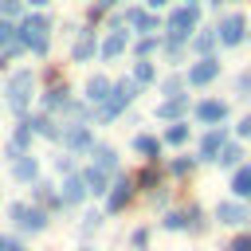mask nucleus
<instances>
[{
    "instance_id": "nucleus-1",
    "label": "nucleus",
    "mask_w": 251,
    "mask_h": 251,
    "mask_svg": "<svg viewBox=\"0 0 251 251\" xmlns=\"http://www.w3.org/2000/svg\"><path fill=\"white\" fill-rule=\"evenodd\" d=\"M129 102H133V78H126V82H118V86L110 90V98L98 106V118H102V122H110V118H118Z\"/></svg>"
},
{
    "instance_id": "nucleus-2",
    "label": "nucleus",
    "mask_w": 251,
    "mask_h": 251,
    "mask_svg": "<svg viewBox=\"0 0 251 251\" xmlns=\"http://www.w3.org/2000/svg\"><path fill=\"white\" fill-rule=\"evenodd\" d=\"M47 20L43 16H27L24 24H20V43L24 47H31V51H47Z\"/></svg>"
},
{
    "instance_id": "nucleus-3",
    "label": "nucleus",
    "mask_w": 251,
    "mask_h": 251,
    "mask_svg": "<svg viewBox=\"0 0 251 251\" xmlns=\"http://www.w3.org/2000/svg\"><path fill=\"white\" fill-rule=\"evenodd\" d=\"M31 71H20L12 82H8V102H12V110L20 114V110H27V98H31Z\"/></svg>"
},
{
    "instance_id": "nucleus-4",
    "label": "nucleus",
    "mask_w": 251,
    "mask_h": 251,
    "mask_svg": "<svg viewBox=\"0 0 251 251\" xmlns=\"http://www.w3.org/2000/svg\"><path fill=\"white\" fill-rule=\"evenodd\" d=\"M196 27V4H188V8H176L173 16H169V31H173V43H180L188 31ZM169 43V47H173Z\"/></svg>"
},
{
    "instance_id": "nucleus-5",
    "label": "nucleus",
    "mask_w": 251,
    "mask_h": 251,
    "mask_svg": "<svg viewBox=\"0 0 251 251\" xmlns=\"http://www.w3.org/2000/svg\"><path fill=\"white\" fill-rule=\"evenodd\" d=\"M12 220H16L20 231H43V224H47V216L27 208V204H12Z\"/></svg>"
},
{
    "instance_id": "nucleus-6",
    "label": "nucleus",
    "mask_w": 251,
    "mask_h": 251,
    "mask_svg": "<svg viewBox=\"0 0 251 251\" xmlns=\"http://www.w3.org/2000/svg\"><path fill=\"white\" fill-rule=\"evenodd\" d=\"M216 75H220V63H216L212 55H204V63H196V67L188 71V82H192V86H204V82H212Z\"/></svg>"
},
{
    "instance_id": "nucleus-7",
    "label": "nucleus",
    "mask_w": 251,
    "mask_h": 251,
    "mask_svg": "<svg viewBox=\"0 0 251 251\" xmlns=\"http://www.w3.org/2000/svg\"><path fill=\"white\" fill-rule=\"evenodd\" d=\"M243 31H247V24H243V16L235 12V16H227L224 24H220V39L224 43H239L243 39Z\"/></svg>"
},
{
    "instance_id": "nucleus-8",
    "label": "nucleus",
    "mask_w": 251,
    "mask_h": 251,
    "mask_svg": "<svg viewBox=\"0 0 251 251\" xmlns=\"http://www.w3.org/2000/svg\"><path fill=\"white\" fill-rule=\"evenodd\" d=\"M35 173H39L35 157H27V153L12 157V176H16V180H35Z\"/></svg>"
},
{
    "instance_id": "nucleus-9",
    "label": "nucleus",
    "mask_w": 251,
    "mask_h": 251,
    "mask_svg": "<svg viewBox=\"0 0 251 251\" xmlns=\"http://www.w3.org/2000/svg\"><path fill=\"white\" fill-rule=\"evenodd\" d=\"M129 196H133V180H118L114 192H110V200H106V208H110V212H122V208L129 204Z\"/></svg>"
},
{
    "instance_id": "nucleus-10",
    "label": "nucleus",
    "mask_w": 251,
    "mask_h": 251,
    "mask_svg": "<svg viewBox=\"0 0 251 251\" xmlns=\"http://www.w3.org/2000/svg\"><path fill=\"white\" fill-rule=\"evenodd\" d=\"M90 55H94V31H90V27H82V31H78V39H75V59H78V63H86Z\"/></svg>"
},
{
    "instance_id": "nucleus-11",
    "label": "nucleus",
    "mask_w": 251,
    "mask_h": 251,
    "mask_svg": "<svg viewBox=\"0 0 251 251\" xmlns=\"http://www.w3.org/2000/svg\"><path fill=\"white\" fill-rule=\"evenodd\" d=\"M86 98H90V102H98V106H102V102H106V98H110V78H102V75H94V78H90V82H86Z\"/></svg>"
},
{
    "instance_id": "nucleus-12",
    "label": "nucleus",
    "mask_w": 251,
    "mask_h": 251,
    "mask_svg": "<svg viewBox=\"0 0 251 251\" xmlns=\"http://www.w3.org/2000/svg\"><path fill=\"white\" fill-rule=\"evenodd\" d=\"M196 118H200V122H224V118H227V106H224V102H200V106H196Z\"/></svg>"
},
{
    "instance_id": "nucleus-13",
    "label": "nucleus",
    "mask_w": 251,
    "mask_h": 251,
    "mask_svg": "<svg viewBox=\"0 0 251 251\" xmlns=\"http://www.w3.org/2000/svg\"><path fill=\"white\" fill-rule=\"evenodd\" d=\"M224 145H227V141H224V129H212V133L200 141V157H216V153H224Z\"/></svg>"
},
{
    "instance_id": "nucleus-14",
    "label": "nucleus",
    "mask_w": 251,
    "mask_h": 251,
    "mask_svg": "<svg viewBox=\"0 0 251 251\" xmlns=\"http://www.w3.org/2000/svg\"><path fill=\"white\" fill-rule=\"evenodd\" d=\"M216 216H220L224 224H243V220H247V208H243V204H231V200H227V204H220V208H216Z\"/></svg>"
},
{
    "instance_id": "nucleus-15",
    "label": "nucleus",
    "mask_w": 251,
    "mask_h": 251,
    "mask_svg": "<svg viewBox=\"0 0 251 251\" xmlns=\"http://www.w3.org/2000/svg\"><path fill=\"white\" fill-rule=\"evenodd\" d=\"M122 47H126V31H118V27H114V31L106 35V43H102V55H106V59H114V55H122Z\"/></svg>"
},
{
    "instance_id": "nucleus-16",
    "label": "nucleus",
    "mask_w": 251,
    "mask_h": 251,
    "mask_svg": "<svg viewBox=\"0 0 251 251\" xmlns=\"http://www.w3.org/2000/svg\"><path fill=\"white\" fill-rule=\"evenodd\" d=\"M129 24H133L137 31H157V20H153L149 12H141V8H133V12H129Z\"/></svg>"
},
{
    "instance_id": "nucleus-17",
    "label": "nucleus",
    "mask_w": 251,
    "mask_h": 251,
    "mask_svg": "<svg viewBox=\"0 0 251 251\" xmlns=\"http://www.w3.org/2000/svg\"><path fill=\"white\" fill-rule=\"evenodd\" d=\"M43 106H47V110H59V106H71V98H67L63 86H51V90L43 94Z\"/></svg>"
},
{
    "instance_id": "nucleus-18",
    "label": "nucleus",
    "mask_w": 251,
    "mask_h": 251,
    "mask_svg": "<svg viewBox=\"0 0 251 251\" xmlns=\"http://www.w3.org/2000/svg\"><path fill=\"white\" fill-rule=\"evenodd\" d=\"M188 110V102H184V94H176V98H169V102H161V118H180Z\"/></svg>"
},
{
    "instance_id": "nucleus-19",
    "label": "nucleus",
    "mask_w": 251,
    "mask_h": 251,
    "mask_svg": "<svg viewBox=\"0 0 251 251\" xmlns=\"http://www.w3.org/2000/svg\"><path fill=\"white\" fill-rule=\"evenodd\" d=\"M63 141H67L71 149H82V145H90V133H86L82 126H75V129H63Z\"/></svg>"
},
{
    "instance_id": "nucleus-20",
    "label": "nucleus",
    "mask_w": 251,
    "mask_h": 251,
    "mask_svg": "<svg viewBox=\"0 0 251 251\" xmlns=\"http://www.w3.org/2000/svg\"><path fill=\"white\" fill-rule=\"evenodd\" d=\"M231 188H235V196H251V165H243V169L235 173Z\"/></svg>"
},
{
    "instance_id": "nucleus-21",
    "label": "nucleus",
    "mask_w": 251,
    "mask_h": 251,
    "mask_svg": "<svg viewBox=\"0 0 251 251\" xmlns=\"http://www.w3.org/2000/svg\"><path fill=\"white\" fill-rule=\"evenodd\" d=\"M86 192H90V188H86V176H78V173H75V176L67 180V200H82Z\"/></svg>"
},
{
    "instance_id": "nucleus-22",
    "label": "nucleus",
    "mask_w": 251,
    "mask_h": 251,
    "mask_svg": "<svg viewBox=\"0 0 251 251\" xmlns=\"http://www.w3.org/2000/svg\"><path fill=\"white\" fill-rule=\"evenodd\" d=\"M133 149H137V153H145V157H157V141H153V137H145V133H137V137H133Z\"/></svg>"
},
{
    "instance_id": "nucleus-23",
    "label": "nucleus",
    "mask_w": 251,
    "mask_h": 251,
    "mask_svg": "<svg viewBox=\"0 0 251 251\" xmlns=\"http://www.w3.org/2000/svg\"><path fill=\"white\" fill-rule=\"evenodd\" d=\"M94 153H98V165H94V169H102V173H106V169H114V165H118V153H114V149H106V145H102V149H94Z\"/></svg>"
},
{
    "instance_id": "nucleus-24",
    "label": "nucleus",
    "mask_w": 251,
    "mask_h": 251,
    "mask_svg": "<svg viewBox=\"0 0 251 251\" xmlns=\"http://www.w3.org/2000/svg\"><path fill=\"white\" fill-rule=\"evenodd\" d=\"M82 176H86L90 192H106V173H102V169H90V173H82Z\"/></svg>"
},
{
    "instance_id": "nucleus-25",
    "label": "nucleus",
    "mask_w": 251,
    "mask_h": 251,
    "mask_svg": "<svg viewBox=\"0 0 251 251\" xmlns=\"http://www.w3.org/2000/svg\"><path fill=\"white\" fill-rule=\"evenodd\" d=\"M0 47H20V35L12 31L8 20H0Z\"/></svg>"
},
{
    "instance_id": "nucleus-26",
    "label": "nucleus",
    "mask_w": 251,
    "mask_h": 251,
    "mask_svg": "<svg viewBox=\"0 0 251 251\" xmlns=\"http://www.w3.org/2000/svg\"><path fill=\"white\" fill-rule=\"evenodd\" d=\"M192 216H196V212H169V216H165V227H188Z\"/></svg>"
},
{
    "instance_id": "nucleus-27",
    "label": "nucleus",
    "mask_w": 251,
    "mask_h": 251,
    "mask_svg": "<svg viewBox=\"0 0 251 251\" xmlns=\"http://www.w3.org/2000/svg\"><path fill=\"white\" fill-rule=\"evenodd\" d=\"M133 82H153V67L137 59V67H133Z\"/></svg>"
},
{
    "instance_id": "nucleus-28",
    "label": "nucleus",
    "mask_w": 251,
    "mask_h": 251,
    "mask_svg": "<svg viewBox=\"0 0 251 251\" xmlns=\"http://www.w3.org/2000/svg\"><path fill=\"white\" fill-rule=\"evenodd\" d=\"M239 157H243V153H239V145H224V153H220L216 161H220V165H235Z\"/></svg>"
},
{
    "instance_id": "nucleus-29",
    "label": "nucleus",
    "mask_w": 251,
    "mask_h": 251,
    "mask_svg": "<svg viewBox=\"0 0 251 251\" xmlns=\"http://www.w3.org/2000/svg\"><path fill=\"white\" fill-rule=\"evenodd\" d=\"M184 137H188V129H184V126H169V133H165V141H169V145H180Z\"/></svg>"
},
{
    "instance_id": "nucleus-30",
    "label": "nucleus",
    "mask_w": 251,
    "mask_h": 251,
    "mask_svg": "<svg viewBox=\"0 0 251 251\" xmlns=\"http://www.w3.org/2000/svg\"><path fill=\"white\" fill-rule=\"evenodd\" d=\"M12 12H20V0H0V16H12Z\"/></svg>"
},
{
    "instance_id": "nucleus-31",
    "label": "nucleus",
    "mask_w": 251,
    "mask_h": 251,
    "mask_svg": "<svg viewBox=\"0 0 251 251\" xmlns=\"http://www.w3.org/2000/svg\"><path fill=\"white\" fill-rule=\"evenodd\" d=\"M212 43H216V39H212V35H200V39H196V51H200V55H204V51H212Z\"/></svg>"
},
{
    "instance_id": "nucleus-32",
    "label": "nucleus",
    "mask_w": 251,
    "mask_h": 251,
    "mask_svg": "<svg viewBox=\"0 0 251 251\" xmlns=\"http://www.w3.org/2000/svg\"><path fill=\"white\" fill-rule=\"evenodd\" d=\"M141 184H145V188H153V184H157V173H153V169H145V173H141Z\"/></svg>"
},
{
    "instance_id": "nucleus-33",
    "label": "nucleus",
    "mask_w": 251,
    "mask_h": 251,
    "mask_svg": "<svg viewBox=\"0 0 251 251\" xmlns=\"http://www.w3.org/2000/svg\"><path fill=\"white\" fill-rule=\"evenodd\" d=\"M227 251H251V239H235V243H231Z\"/></svg>"
},
{
    "instance_id": "nucleus-34",
    "label": "nucleus",
    "mask_w": 251,
    "mask_h": 251,
    "mask_svg": "<svg viewBox=\"0 0 251 251\" xmlns=\"http://www.w3.org/2000/svg\"><path fill=\"white\" fill-rule=\"evenodd\" d=\"M239 137H251V114H247V118L239 122Z\"/></svg>"
},
{
    "instance_id": "nucleus-35",
    "label": "nucleus",
    "mask_w": 251,
    "mask_h": 251,
    "mask_svg": "<svg viewBox=\"0 0 251 251\" xmlns=\"http://www.w3.org/2000/svg\"><path fill=\"white\" fill-rule=\"evenodd\" d=\"M110 4H118V0H98V8H110Z\"/></svg>"
},
{
    "instance_id": "nucleus-36",
    "label": "nucleus",
    "mask_w": 251,
    "mask_h": 251,
    "mask_svg": "<svg viewBox=\"0 0 251 251\" xmlns=\"http://www.w3.org/2000/svg\"><path fill=\"white\" fill-rule=\"evenodd\" d=\"M145 4H149V8H161V4H165V0H145Z\"/></svg>"
},
{
    "instance_id": "nucleus-37",
    "label": "nucleus",
    "mask_w": 251,
    "mask_h": 251,
    "mask_svg": "<svg viewBox=\"0 0 251 251\" xmlns=\"http://www.w3.org/2000/svg\"><path fill=\"white\" fill-rule=\"evenodd\" d=\"M31 4H47V0H31Z\"/></svg>"
},
{
    "instance_id": "nucleus-38",
    "label": "nucleus",
    "mask_w": 251,
    "mask_h": 251,
    "mask_svg": "<svg viewBox=\"0 0 251 251\" xmlns=\"http://www.w3.org/2000/svg\"><path fill=\"white\" fill-rule=\"evenodd\" d=\"M12 251H24V247H12Z\"/></svg>"
},
{
    "instance_id": "nucleus-39",
    "label": "nucleus",
    "mask_w": 251,
    "mask_h": 251,
    "mask_svg": "<svg viewBox=\"0 0 251 251\" xmlns=\"http://www.w3.org/2000/svg\"><path fill=\"white\" fill-rule=\"evenodd\" d=\"M82 251H86V247H82Z\"/></svg>"
}]
</instances>
